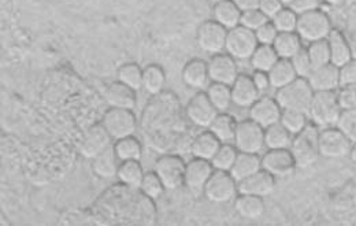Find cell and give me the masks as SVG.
<instances>
[{
  "instance_id": "obj_10",
  "label": "cell",
  "mask_w": 356,
  "mask_h": 226,
  "mask_svg": "<svg viewBox=\"0 0 356 226\" xmlns=\"http://www.w3.org/2000/svg\"><path fill=\"white\" fill-rule=\"evenodd\" d=\"M102 125L114 141L134 136L137 131V120L131 110L110 108L104 114Z\"/></svg>"
},
{
  "instance_id": "obj_29",
  "label": "cell",
  "mask_w": 356,
  "mask_h": 226,
  "mask_svg": "<svg viewBox=\"0 0 356 226\" xmlns=\"http://www.w3.org/2000/svg\"><path fill=\"white\" fill-rule=\"evenodd\" d=\"M267 74H268V80H270V87L275 90L289 86L291 83H293L298 79V74H296L291 60H286V59H280Z\"/></svg>"
},
{
  "instance_id": "obj_31",
  "label": "cell",
  "mask_w": 356,
  "mask_h": 226,
  "mask_svg": "<svg viewBox=\"0 0 356 226\" xmlns=\"http://www.w3.org/2000/svg\"><path fill=\"white\" fill-rule=\"evenodd\" d=\"M237 121L233 115L227 113H220L209 131L218 138L221 144H233L236 129H237Z\"/></svg>"
},
{
  "instance_id": "obj_56",
  "label": "cell",
  "mask_w": 356,
  "mask_h": 226,
  "mask_svg": "<svg viewBox=\"0 0 356 226\" xmlns=\"http://www.w3.org/2000/svg\"><path fill=\"white\" fill-rule=\"evenodd\" d=\"M285 7H289V4L293 1V0H280Z\"/></svg>"
},
{
  "instance_id": "obj_22",
  "label": "cell",
  "mask_w": 356,
  "mask_h": 226,
  "mask_svg": "<svg viewBox=\"0 0 356 226\" xmlns=\"http://www.w3.org/2000/svg\"><path fill=\"white\" fill-rule=\"evenodd\" d=\"M307 81L314 92H336L341 87L339 67L333 66L332 63L314 69Z\"/></svg>"
},
{
  "instance_id": "obj_44",
  "label": "cell",
  "mask_w": 356,
  "mask_h": 226,
  "mask_svg": "<svg viewBox=\"0 0 356 226\" xmlns=\"http://www.w3.org/2000/svg\"><path fill=\"white\" fill-rule=\"evenodd\" d=\"M267 22H268V19H267L265 14L259 8L248 10V11H243L241 13L240 26H243V28H245L248 31L257 32L261 26H264Z\"/></svg>"
},
{
  "instance_id": "obj_40",
  "label": "cell",
  "mask_w": 356,
  "mask_h": 226,
  "mask_svg": "<svg viewBox=\"0 0 356 226\" xmlns=\"http://www.w3.org/2000/svg\"><path fill=\"white\" fill-rule=\"evenodd\" d=\"M280 124L292 136L299 135L309 125V115L299 111H282Z\"/></svg>"
},
{
  "instance_id": "obj_46",
  "label": "cell",
  "mask_w": 356,
  "mask_h": 226,
  "mask_svg": "<svg viewBox=\"0 0 356 226\" xmlns=\"http://www.w3.org/2000/svg\"><path fill=\"white\" fill-rule=\"evenodd\" d=\"M291 63L298 74V77L300 79H309L310 74L312 73V65L310 58H309V54H307V49L303 48L300 52H298L292 59H291Z\"/></svg>"
},
{
  "instance_id": "obj_20",
  "label": "cell",
  "mask_w": 356,
  "mask_h": 226,
  "mask_svg": "<svg viewBox=\"0 0 356 226\" xmlns=\"http://www.w3.org/2000/svg\"><path fill=\"white\" fill-rule=\"evenodd\" d=\"M181 79L182 83L191 90H203L207 88L210 81L207 62L202 59L189 60L181 72Z\"/></svg>"
},
{
  "instance_id": "obj_1",
  "label": "cell",
  "mask_w": 356,
  "mask_h": 226,
  "mask_svg": "<svg viewBox=\"0 0 356 226\" xmlns=\"http://www.w3.org/2000/svg\"><path fill=\"white\" fill-rule=\"evenodd\" d=\"M314 90L307 79L298 77L289 86L275 92L274 99L282 111H299L309 115Z\"/></svg>"
},
{
  "instance_id": "obj_52",
  "label": "cell",
  "mask_w": 356,
  "mask_h": 226,
  "mask_svg": "<svg viewBox=\"0 0 356 226\" xmlns=\"http://www.w3.org/2000/svg\"><path fill=\"white\" fill-rule=\"evenodd\" d=\"M255 87L258 88V90L262 93V92H266L267 90H270V80H268V74L264 73V72H254V74L251 76Z\"/></svg>"
},
{
  "instance_id": "obj_21",
  "label": "cell",
  "mask_w": 356,
  "mask_h": 226,
  "mask_svg": "<svg viewBox=\"0 0 356 226\" xmlns=\"http://www.w3.org/2000/svg\"><path fill=\"white\" fill-rule=\"evenodd\" d=\"M106 103L110 108H120V110H134L137 104V95L136 90L127 87L125 84L115 81L111 83L104 90Z\"/></svg>"
},
{
  "instance_id": "obj_50",
  "label": "cell",
  "mask_w": 356,
  "mask_h": 226,
  "mask_svg": "<svg viewBox=\"0 0 356 226\" xmlns=\"http://www.w3.org/2000/svg\"><path fill=\"white\" fill-rule=\"evenodd\" d=\"M322 0H293L289 4V8L298 15H303L314 10H319Z\"/></svg>"
},
{
  "instance_id": "obj_57",
  "label": "cell",
  "mask_w": 356,
  "mask_h": 226,
  "mask_svg": "<svg viewBox=\"0 0 356 226\" xmlns=\"http://www.w3.org/2000/svg\"><path fill=\"white\" fill-rule=\"evenodd\" d=\"M209 1H210V3H211V4L214 6V4H218V3H221V1H225V0H209Z\"/></svg>"
},
{
  "instance_id": "obj_55",
  "label": "cell",
  "mask_w": 356,
  "mask_h": 226,
  "mask_svg": "<svg viewBox=\"0 0 356 226\" xmlns=\"http://www.w3.org/2000/svg\"><path fill=\"white\" fill-rule=\"evenodd\" d=\"M350 156H351L353 162L356 165V143L353 144V148H351V154H350Z\"/></svg>"
},
{
  "instance_id": "obj_6",
  "label": "cell",
  "mask_w": 356,
  "mask_h": 226,
  "mask_svg": "<svg viewBox=\"0 0 356 226\" xmlns=\"http://www.w3.org/2000/svg\"><path fill=\"white\" fill-rule=\"evenodd\" d=\"M233 145L238 152L244 154H261L265 147V129L251 121H240L237 124Z\"/></svg>"
},
{
  "instance_id": "obj_48",
  "label": "cell",
  "mask_w": 356,
  "mask_h": 226,
  "mask_svg": "<svg viewBox=\"0 0 356 226\" xmlns=\"http://www.w3.org/2000/svg\"><path fill=\"white\" fill-rule=\"evenodd\" d=\"M257 40L259 45H273L277 36H278V31L275 29V26L268 21L264 26H261L257 32H255Z\"/></svg>"
},
{
  "instance_id": "obj_13",
  "label": "cell",
  "mask_w": 356,
  "mask_h": 226,
  "mask_svg": "<svg viewBox=\"0 0 356 226\" xmlns=\"http://www.w3.org/2000/svg\"><path fill=\"white\" fill-rule=\"evenodd\" d=\"M213 173H214V168L211 162L193 158L189 163H186L184 186H186V189L192 195L200 196L203 195L204 188L210 180V177L213 176Z\"/></svg>"
},
{
  "instance_id": "obj_41",
  "label": "cell",
  "mask_w": 356,
  "mask_h": 226,
  "mask_svg": "<svg viewBox=\"0 0 356 226\" xmlns=\"http://www.w3.org/2000/svg\"><path fill=\"white\" fill-rule=\"evenodd\" d=\"M299 15L293 13L289 7H284L270 22L275 26L278 33H292L296 32Z\"/></svg>"
},
{
  "instance_id": "obj_16",
  "label": "cell",
  "mask_w": 356,
  "mask_h": 226,
  "mask_svg": "<svg viewBox=\"0 0 356 226\" xmlns=\"http://www.w3.org/2000/svg\"><path fill=\"white\" fill-rule=\"evenodd\" d=\"M113 141L114 140L107 134V131L102 124L90 127L86 132L83 141L80 144V154L86 159H93L99 154H102L104 150L111 147L114 144Z\"/></svg>"
},
{
  "instance_id": "obj_19",
  "label": "cell",
  "mask_w": 356,
  "mask_h": 226,
  "mask_svg": "<svg viewBox=\"0 0 356 226\" xmlns=\"http://www.w3.org/2000/svg\"><path fill=\"white\" fill-rule=\"evenodd\" d=\"M275 177L268 175L264 169L258 173L252 175L251 177L245 179L237 184L238 193L244 195H252L259 197H267L270 196L275 189Z\"/></svg>"
},
{
  "instance_id": "obj_45",
  "label": "cell",
  "mask_w": 356,
  "mask_h": 226,
  "mask_svg": "<svg viewBox=\"0 0 356 226\" xmlns=\"http://www.w3.org/2000/svg\"><path fill=\"white\" fill-rule=\"evenodd\" d=\"M336 127L353 141V144L356 143V108L343 110Z\"/></svg>"
},
{
  "instance_id": "obj_35",
  "label": "cell",
  "mask_w": 356,
  "mask_h": 226,
  "mask_svg": "<svg viewBox=\"0 0 356 226\" xmlns=\"http://www.w3.org/2000/svg\"><path fill=\"white\" fill-rule=\"evenodd\" d=\"M278 60L280 58L274 51L273 45H258V48L255 49L254 55L250 59V63L254 72L268 73Z\"/></svg>"
},
{
  "instance_id": "obj_36",
  "label": "cell",
  "mask_w": 356,
  "mask_h": 226,
  "mask_svg": "<svg viewBox=\"0 0 356 226\" xmlns=\"http://www.w3.org/2000/svg\"><path fill=\"white\" fill-rule=\"evenodd\" d=\"M293 136L280 122L265 129V147L267 150H289Z\"/></svg>"
},
{
  "instance_id": "obj_27",
  "label": "cell",
  "mask_w": 356,
  "mask_h": 226,
  "mask_svg": "<svg viewBox=\"0 0 356 226\" xmlns=\"http://www.w3.org/2000/svg\"><path fill=\"white\" fill-rule=\"evenodd\" d=\"M220 147H221V143L218 141V138L210 131H207V132H202L200 135L193 138V141L191 143V154L196 159L211 162V159L218 152Z\"/></svg>"
},
{
  "instance_id": "obj_11",
  "label": "cell",
  "mask_w": 356,
  "mask_h": 226,
  "mask_svg": "<svg viewBox=\"0 0 356 226\" xmlns=\"http://www.w3.org/2000/svg\"><path fill=\"white\" fill-rule=\"evenodd\" d=\"M186 163L178 155H163L155 162L154 172L162 181L166 191H176L184 185Z\"/></svg>"
},
{
  "instance_id": "obj_39",
  "label": "cell",
  "mask_w": 356,
  "mask_h": 226,
  "mask_svg": "<svg viewBox=\"0 0 356 226\" xmlns=\"http://www.w3.org/2000/svg\"><path fill=\"white\" fill-rule=\"evenodd\" d=\"M237 155H238V151L233 144H221L218 152L211 159V165L214 170L229 173L237 159Z\"/></svg>"
},
{
  "instance_id": "obj_26",
  "label": "cell",
  "mask_w": 356,
  "mask_h": 226,
  "mask_svg": "<svg viewBox=\"0 0 356 226\" xmlns=\"http://www.w3.org/2000/svg\"><path fill=\"white\" fill-rule=\"evenodd\" d=\"M259 170H262V158H259L258 154L238 152L237 159L229 173L238 184V182L251 177L252 175L258 173Z\"/></svg>"
},
{
  "instance_id": "obj_33",
  "label": "cell",
  "mask_w": 356,
  "mask_h": 226,
  "mask_svg": "<svg viewBox=\"0 0 356 226\" xmlns=\"http://www.w3.org/2000/svg\"><path fill=\"white\" fill-rule=\"evenodd\" d=\"M144 170L140 161H128L121 162L117 173V179L128 188L140 189L141 181L144 179Z\"/></svg>"
},
{
  "instance_id": "obj_7",
  "label": "cell",
  "mask_w": 356,
  "mask_h": 226,
  "mask_svg": "<svg viewBox=\"0 0 356 226\" xmlns=\"http://www.w3.org/2000/svg\"><path fill=\"white\" fill-rule=\"evenodd\" d=\"M258 45L255 32L237 26L227 31L225 52L236 60H250Z\"/></svg>"
},
{
  "instance_id": "obj_2",
  "label": "cell",
  "mask_w": 356,
  "mask_h": 226,
  "mask_svg": "<svg viewBox=\"0 0 356 226\" xmlns=\"http://www.w3.org/2000/svg\"><path fill=\"white\" fill-rule=\"evenodd\" d=\"M318 136L319 129L312 122L307 125L303 132L293 136L289 151L295 159L296 169H309L319 159L321 155L318 148Z\"/></svg>"
},
{
  "instance_id": "obj_14",
  "label": "cell",
  "mask_w": 356,
  "mask_h": 226,
  "mask_svg": "<svg viewBox=\"0 0 356 226\" xmlns=\"http://www.w3.org/2000/svg\"><path fill=\"white\" fill-rule=\"evenodd\" d=\"M262 169L275 179H286L295 173L296 163L289 150H267L262 156Z\"/></svg>"
},
{
  "instance_id": "obj_34",
  "label": "cell",
  "mask_w": 356,
  "mask_h": 226,
  "mask_svg": "<svg viewBox=\"0 0 356 226\" xmlns=\"http://www.w3.org/2000/svg\"><path fill=\"white\" fill-rule=\"evenodd\" d=\"M113 145L120 162L140 161L143 156V145L134 136L117 140Z\"/></svg>"
},
{
  "instance_id": "obj_12",
  "label": "cell",
  "mask_w": 356,
  "mask_h": 226,
  "mask_svg": "<svg viewBox=\"0 0 356 226\" xmlns=\"http://www.w3.org/2000/svg\"><path fill=\"white\" fill-rule=\"evenodd\" d=\"M226 38H227V31L214 19L203 22L196 32L197 47L203 52L213 56L225 52Z\"/></svg>"
},
{
  "instance_id": "obj_8",
  "label": "cell",
  "mask_w": 356,
  "mask_h": 226,
  "mask_svg": "<svg viewBox=\"0 0 356 226\" xmlns=\"http://www.w3.org/2000/svg\"><path fill=\"white\" fill-rule=\"evenodd\" d=\"M203 195L209 202L214 204L230 203L238 195L237 182L230 176V173L214 170L204 188Z\"/></svg>"
},
{
  "instance_id": "obj_15",
  "label": "cell",
  "mask_w": 356,
  "mask_h": 226,
  "mask_svg": "<svg viewBox=\"0 0 356 226\" xmlns=\"http://www.w3.org/2000/svg\"><path fill=\"white\" fill-rule=\"evenodd\" d=\"M236 62L237 60L233 59L226 52L211 56V59L207 62L210 81L216 83V84H223V86L232 87L233 83L240 76Z\"/></svg>"
},
{
  "instance_id": "obj_38",
  "label": "cell",
  "mask_w": 356,
  "mask_h": 226,
  "mask_svg": "<svg viewBox=\"0 0 356 226\" xmlns=\"http://www.w3.org/2000/svg\"><path fill=\"white\" fill-rule=\"evenodd\" d=\"M117 80L132 90H143V69L137 63H125L117 70Z\"/></svg>"
},
{
  "instance_id": "obj_23",
  "label": "cell",
  "mask_w": 356,
  "mask_h": 226,
  "mask_svg": "<svg viewBox=\"0 0 356 226\" xmlns=\"http://www.w3.org/2000/svg\"><path fill=\"white\" fill-rule=\"evenodd\" d=\"M327 45L330 49V63L333 66L340 69L341 66L348 63L351 59H354L353 48L340 31L337 29L332 31V33L327 38Z\"/></svg>"
},
{
  "instance_id": "obj_49",
  "label": "cell",
  "mask_w": 356,
  "mask_h": 226,
  "mask_svg": "<svg viewBox=\"0 0 356 226\" xmlns=\"http://www.w3.org/2000/svg\"><path fill=\"white\" fill-rule=\"evenodd\" d=\"M340 86H356V59H351L348 63L339 69Z\"/></svg>"
},
{
  "instance_id": "obj_53",
  "label": "cell",
  "mask_w": 356,
  "mask_h": 226,
  "mask_svg": "<svg viewBox=\"0 0 356 226\" xmlns=\"http://www.w3.org/2000/svg\"><path fill=\"white\" fill-rule=\"evenodd\" d=\"M237 8L243 13V11H248V10H255L259 6L261 0H232Z\"/></svg>"
},
{
  "instance_id": "obj_24",
  "label": "cell",
  "mask_w": 356,
  "mask_h": 226,
  "mask_svg": "<svg viewBox=\"0 0 356 226\" xmlns=\"http://www.w3.org/2000/svg\"><path fill=\"white\" fill-rule=\"evenodd\" d=\"M234 209L241 218L251 221L262 218L266 211L264 197L244 193H238L237 197L234 199Z\"/></svg>"
},
{
  "instance_id": "obj_51",
  "label": "cell",
  "mask_w": 356,
  "mask_h": 226,
  "mask_svg": "<svg viewBox=\"0 0 356 226\" xmlns=\"http://www.w3.org/2000/svg\"><path fill=\"white\" fill-rule=\"evenodd\" d=\"M285 6L280 0H261L258 8L265 14L268 21H271Z\"/></svg>"
},
{
  "instance_id": "obj_25",
  "label": "cell",
  "mask_w": 356,
  "mask_h": 226,
  "mask_svg": "<svg viewBox=\"0 0 356 226\" xmlns=\"http://www.w3.org/2000/svg\"><path fill=\"white\" fill-rule=\"evenodd\" d=\"M120 163L121 162L115 155L114 145H111L102 154H99L96 158H93L92 170L102 180H113L117 179Z\"/></svg>"
},
{
  "instance_id": "obj_9",
  "label": "cell",
  "mask_w": 356,
  "mask_h": 226,
  "mask_svg": "<svg viewBox=\"0 0 356 226\" xmlns=\"http://www.w3.org/2000/svg\"><path fill=\"white\" fill-rule=\"evenodd\" d=\"M218 114L220 113L216 110L206 92H197L185 106V115L188 121L200 129L209 131Z\"/></svg>"
},
{
  "instance_id": "obj_47",
  "label": "cell",
  "mask_w": 356,
  "mask_h": 226,
  "mask_svg": "<svg viewBox=\"0 0 356 226\" xmlns=\"http://www.w3.org/2000/svg\"><path fill=\"white\" fill-rule=\"evenodd\" d=\"M337 102L341 110L356 108V86H344L336 90Z\"/></svg>"
},
{
  "instance_id": "obj_28",
  "label": "cell",
  "mask_w": 356,
  "mask_h": 226,
  "mask_svg": "<svg viewBox=\"0 0 356 226\" xmlns=\"http://www.w3.org/2000/svg\"><path fill=\"white\" fill-rule=\"evenodd\" d=\"M213 19L218 22L226 31L240 26L241 11L232 0H225L213 6Z\"/></svg>"
},
{
  "instance_id": "obj_37",
  "label": "cell",
  "mask_w": 356,
  "mask_h": 226,
  "mask_svg": "<svg viewBox=\"0 0 356 226\" xmlns=\"http://www.w3.org/2000/svg\"><path fill=\"white\" fill-rule=\"evenodd\" d=\"M206 95L209 96L210 102L213 103V106L216 107V110L218 113H227V110L233 104L232 90H230L229 86L211 83V86L207 87Z\"/></svg>"
},
{
  "instance_id": "obj_4",
  "label": "cell",
  "mask_w": 356,
  "mask_h": 226,
  "mask_svg": "<svg viewBox=\"0 0 356 226\" xmlns=\"http://www.w3.org/2000/svg\"><path fill=\"white\" fill-rule=\"evenodd\" d=\"M332 31H333V26H332L330 18L321 8L299 15L298 18L296 33L300 36L303 42L309 45L315 42L327 40Z\"/></svg>"
},
{
  "instance_id": "obj_43",
  "label": "cell",
  "mask_w": 356,
  "mask_h": 226,
  "mask_svg": "<svg viewBox=\"0 0 356 226\" xmlns=\"http://www.w3.org/2000/svg\"><path fill=\"white\" fill-rule=\"evenodd\" d=\"M140 191L143 192L144 196H147L152 200H156L163 195V192L166 189H165L161 179L158 177V175L155 172H151V173L144 175V179L140 185Z\"/></svg>"
},
{
  "instance_id": "obj_30",
  "label": "cell",
  "mask_w": 356,
  "mask_h": 226,
  "mask_svg": "<svg viewBox=\"0 0 356 226\" xmlns=\"http://www.w3.org/2000/svg\"><path fill=\"white\" fill-rule=\"evenodd\" d=\"M273 48L277 52L280 59L291 60L305 47L300 36L296 32H292V33H278Z\"/></svg>"
},
{
  "instance_id": "obj_17",
  "label": "cell",
  "mask_w": 356,
  "mask_h": 226,
  "mask_svg": "<svg viewBox=\"0 0 356 226\" xmlns=\"http://www.w3.org/2000/svg\"><path fill=\"white\" fill-rule=\"evenodd\" d=\"M282 110L274 97H259V100L250 108V120L267 129L281 121Z\"/></svg>"
},
{
  "instance_id": "obj_42",
  "label": "cell",
  "mask_w": 356,
  "mask_h": 226,
  "mask_svg": "<svg viewBox=\"0 0 356 226\" xmlns=\"http://www.w3.org/2000/svg\"><path fill=\"white\" fill-rule=\"evenodd\" d=\"M307 54L312 60V69H319L330 65V49L327 40L312 43L307 48Z\"/></svg>"
},
{
  "instance_id": "obj_5",
  "label": "cell",
  "mask_w": 356,
  "mask_h": 226,
  "mask_svg": "<svg viewBox=\"0 0 356 226\" xmlns=\"http://www.w3.org/2000/svg\"><path fill=\"white\" fill-rule=\"evenodd\" d=\"M319 155L326 159H341L351 154L353 141L337 127L323 128L318 136Z\"/></svg>"
},
{
  "instance_id": "obj_18",
  "label": "cell",
  "mask_w": 356,
  "mask_h": 226,
  "mask_svg": "<svg viewBox=\"0 0 356 226\" xmlns=\"http://www.w3.org/2000/svg\"><path fill=\"white\" fill-rule=\"evenodd\" d=\"M233 106L238 108H251L261 97V92L255 87L251 76L240 74L230 87Z\"/></svg>"
},
{
  "instance_id": "obj_32",
  "label": "cell",
  "mask_w": 356,
  "mask_h": 226,
  "mask_svg": "<svg viewBox=\"0 0 356 226\" xmlns=\"http://www.w3.org/2000/svg\"><path fill=\"white\" fill-rule=\"evenodd\" d=\"M166 86L165 70L159 65H148L143 69V90L151 96H158Z\"/></svg>"
},
{
  "instance_id": "obj_3",
  "label": "cell",
  "mask_w": 356,
  "mask_h": 226,
  "mask_svg": "<svg viewBox=\"0 0 356 226\" xmlns=\"http://www.w3.org/2000/svg\"><path fill=\"white\" fill-rule=\"evenodd\" d=\"M341 111L336 92H314L309 118L315 127L322 129L336 127Z\"/></svg>"
},
{
  "instance_id": "obj_54",
  "label": "cell",
  "mask_w": 356,
  "mask_h": 226,
  "mask_svg": "<svg viewBox=\"0 0 356 226\" xmlns=\"http://www.w3.org/2000/svg\"><path fill=\"white\" fill-rule=\"evenodd\" d=\"M323 3H326V4H330V6H339V4H341L344 0H322Z\"/></svg>"
}]
</instances>
